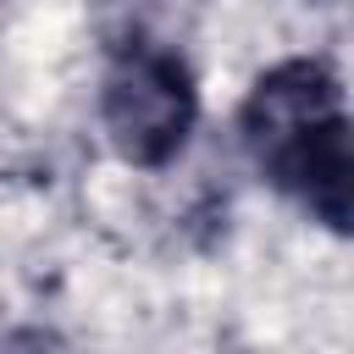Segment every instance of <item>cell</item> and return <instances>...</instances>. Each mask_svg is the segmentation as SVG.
<instances>
[{
    "mask_svg": "<svg viewBox=\"0 0 354 354\" xmlns=\"http://www.w3.org/2000/svg\"><path fill=\"white\" fill-rule=\"evenodd\" d=\"M243 144L271 188L299 199L332 232H348L354 160H348V105L332 66L321 61L271 66L243 100Z\"/></svg>",
    "mask_w": 354,
    "mask_h": 354,
    "instance_id": "cell-1",
    "label": "cell"
},
{
    "mask_svg": "<svg viewBox=\"0 0 354 354\" xmlns=\"http://www.w3.org/2000/svg\"><path fill=\"white\" fill-rule=\"evenodd\" d=\"M100 116L122 160L166 166L199 116V94L188 66L160 44H122L100 83Z\"/></svg>",
    "mask_w": 354,
    "mask_h": 354,
    "instance_id": "cell-2",
    "label": "cell"
}]
</instances>
